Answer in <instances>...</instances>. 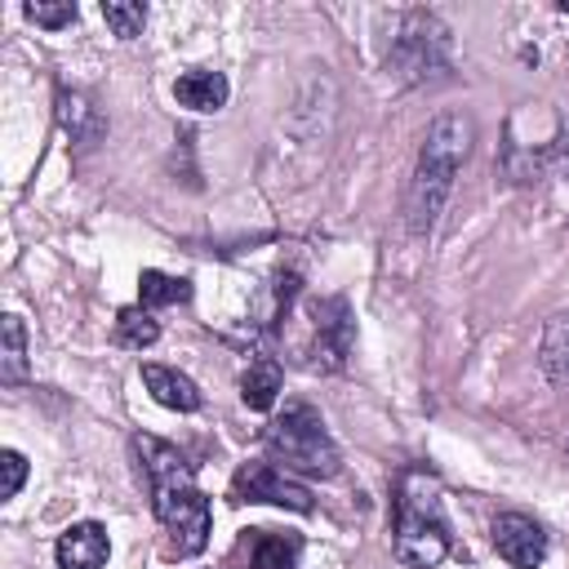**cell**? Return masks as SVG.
Listing matches in <instances>:
<instances>
[{
    "instance_id": "6da1fadb",
    "label": "cell",
    "mask_w": 569,
    "mask_h": 569,
    "mask_svg": "<svg viewBox=\"0 0 569 569\" xmlns=\"http://www.w3.org/2000/svg\"><path fill=\"white\" fill-rule=\"evenodd\" d=\"M471 120L462 111H445L427 124L413 178H409V196H405V222L413 236H427L453 191V173L462 169L467 151H471Z\"/></svg>"
},
{
    "instance_id": "7a4b0ae2",
    "label": "cell",
    "mask_w": 569,
    "mask_h": 569,
    "mask_svg": "<svg viewBox=\"0 0 569 569\" xmlns=\"http://www.w3.org/2000/svg\"><path fill=\"white\" fill-rule=\"evenodd\" d=\"M396 560L405 569H436L449 556V520L440 507V485L409 471L396 493Z\"/></svg>"
},
{
    "instance_id": "3957f363",
    "label": "cell",
    "mask_w": 569,
    "mask_h": 569,
    "mask_svg": "<svg viewBox=\"0 0 569 569\" xmlns=\"http://www.w3.org/2000/svg\"><path fill=\"white\" fill-rule=\"evenodd\" d=\"M267 453H271V462H284L280 471L320 476V480L338 476V467H342V453H338L333 436L325 431L320 413L307 400L284 405V413L267 427Z\"/></svg>"
},
{
    "instance_id": "277c9868",
    "label": "cell",
    "mask_w": 569,
    "mask_h": 569,
    "mask_svg": "<svg viewBox=\"0 0 569 569\" xmlns=\"http://www.w3.org/2000/svg\"><path fill=\"white\" fill-rule=\"evenodd\" d=\"M391 67L405 80H427L449 67V31L431 13H405V27L391 49Z\"/></svg>"
},
{
    "instance_id": "5b68a950",
    "label": "cell",
    "mask_w": 569,
    "mask_h": 569,
    "mask_svg": "<svg viewBox=\"0 0 569 569\" xmlns=\"http://www.w3.org/2000/svg\"><path fill=\"white\" fill-rule=\"evenodd\" d=\"M151 507H156V516H160V525H164V533H169L178 556L204 551V542H209V498L196 485L156 493Z\"/></svg>"
},
{
    "instance_id": "8992f818",
    "label": "cell",
    "mask_w": 569,
    "mask_h": 569,
    "mask_svg": "<svg viewBox=\"0 0 569 569\" xmlns=\"http://www.w3.org/2000/svg\"><path fill=\"white\" fill-rule=\"evenodd\" d=\"M231 498L236 502H271V507H289V511H311V493L307 485H298L289 471L271 467V462H244L231 476Z\"/></svg>"
},
{
    "instance_id": "52a82bcc",
    "label": "cell",
    "mask_w": 569,
    "mask_h": 569,
    "mask_svg": "<svg viewBox=\"0 0 569 569\" xmlns=\"http://www.w3.org/2000/svg\"><path fill=\"white\" fill-rule=\"evenodd\" d=\"M129 449H133L138 476L147 480V493H151V498H156V493H169V489H187V485H196L187 458H182L169 440H160V436H142V431H138V436L129 440Z\"/></svg>"
},
{
    "instance_id": "ba28073f",
    "label": "cell",
    "mask_w": 569,
    "mask_h": 569,
    "mask_svg": "<svg viewBox=\"0 0 569 569\" xmlns=\"http://www.w3.org/2000/svg\"><path fill=\"white\" fill-rule=\"evenodd\" d=\"M489 538L498 547V556L516 569H538L547 560V533L538 520L520 516V511H498L489 525Z\"/></svg>"
},
{
    "instance_id": "9c48e42d",
    "label": "cell",
    "mask_w": 569,
    "mask_h": 569,
    "mask_svg": "<svg viewBox=\"0 0 569 569\" xmlns=\"http://www.w3.org/2000/svg\"><path fill=\"white\" fill-rule=\"evenodd\" d=\"M311 329H316V365L320 369H342L351 351V311L342 298H320L311 302Z\"/></svg>"
},
{
    "instance_id": "30bf717a",
    "label": "cell",
    "mask_w": 569,
    "mask_h": 569,
    "mask_svg": "<svg viewBox=\"0 0 569 569\" xmlns=\"http://www.w3.org/2000/svg\"><path fill=\"white\" fill-rule=\"evenodd\" d=\"M107 551H111V542H107V529L98 520L67 525L58 533V547H53L58 569H102L107 565Z\"/></svg>"
},
{
    "instance_id": "8fae6325",
    "label": "cell",
    "mask_w": 569,
    "mask_h": 569,
    "mask_svg": "<svg viewBox=\"0 0 569 569\" xmlns=\"http://www.w3.org/2000/svg\"><path fill=\"white\" fill-rule=\"evenodd\" d=\"M142 382H147L151 400L164 405V409H178V413H196L200 409V387L187 373L169 369V365H142Z\"/></svg>"
},
{
    "instance_id": "7c38bea8",
    "label": "cell",
    "mask_w": 569,
    "mask_h": 569,
    "mask_svg": "<svg viewBox=\"0 0 569 569\" xmlns=\"http://www.w3.org/2000/svg\"><path fill=\"white\" fill-rule=\"evenodd\" d=\"M227 76L222 71H209V67H196V71H182L173 80V98L191 111H218L227 102Z\"/></svg>"
},
{
    "instance_id": "4fadbf2b",
    "label": "cell",
    "mask_w": 569,
    "mask_h": 569,
    "mask_svg": "<svg viewBox=\"0 0 569 569\" xmlns=\"http://www.w3.org/2000/svg\"><path fill=\"white\" fill-rule=\"evenodd\" d=\"M276 396H280V365H276L271 356L249 360V369L240 373V400H244L249 409L267 413V409L276 405Z\"/></svg>"
},
{
    "instance_id": "5bb4252c",
    "label": "cell",
    "mask_w": 569,
    "mask_h": 569,
    "mask_svg": "<svg viewBox=\"0 0 569 569\" xmlns=\"http://www.w3.org/2000/svg\"><path fill=\"white\" fill-rule=\"evenodd\" d=\"M58 124H62L76 142H93V138L102 133L98 107H93L84 93H76V89H58Z\"/></svg>"
},
{
    "instance_id": "9a60e30c",
    "label": "cell",
    "mask_w": 569,
    "mask_h": 569,
    "mask_svg": "<svg viewBox=\"0 0 569 569\" xmlns=\"http://www.w3.org/2000/svg\"><path fill=\"white\" fill-rule=\"evenodd\" d=\"M538 365L551 382H565L569 378V311L551 316L547 329H542V342H538Z\"/></svg>"
},
{
    "instance_id": "2e32d148",
    "label": "cell",
    "mask_w": 569,
    "mask_h": 569,
    "mask_svg": "<svg viewBox=\"0 0 569 569\" xmlns=\"http://www.w3.org/2000/svg\"><path fill=\"white\" fill-rule=\"evenodd\" d=\"M27 378V325L22 316H4L0 325V382L18 387Z\"/></svg>"
},
{
    "instance_id": "e0dca14e",
    "label": "cell",
    "mask_w": 569,
    "mask_h": 569,
    "mask_svg": "<svg viewBox=\"0 0 569 569\" xmlns=\"http://www.w3.org/2000/svg\"><path fill=\"white\" fill-rule=\"evenodd\" d=\"M302 538L298 533H258L249 551V569H298Z\"/></svg>"
},
{
    "instance_id": "ac0fdd59",
    "label": "cell",
    "mask_w": 569,
    "mask_h": 569,
    "mask_svg": "<svg viewBox=\"0 0 569 569\" xmlns=\"http://www.w3.org/2000/svg\"><path fill=\"white\" fill-rule=\"evenodd\" d=\"M138 298L142 307H173V302H187L191 298V284L178 280V276H164V271H142L138 276Z\"/></svg>"
},
{
    "instance_id": "d6986e66",
    "label": "cell",
    "mask_w": 569,
    "mask_h": 569,
    "mask_svg": "<svg viewBox=\"0 0 569 569\" xmlns=\"http://www.w3.org/2000/svg\"><path fill=\"white\" fill-rule=\"evenodd\" d=\"M156 338H160V325L151 320L147 307H124V311L116 316V342H120V347L142 351V347H151Z\"/></svg>"
},
{
    "instance_id": "ffe728a7",
    "label": "cell",
    "mask_w": 569,
    "mask_h": 569,
    "mask_svg": "<svg viewBox=\"0 0 569 569\" xmlns=\"http://www.w3.org/2000/svg\"><path fill=\"white\" fill-rule=\"evenodd\" d=\"M102 18H107L111 36H120V40H133V36H142V22H147V4H138V0H102Z\"/></svg>"
},
{
    "instance_id": "44dd1931",
    "label": "cell",
    "mask_w": 569,
    "mask_h": 569,
    "mask_svg": "<svg viewBox=\"0 0 569 569\" xmlns=\"http://www.w3.org/2000/svg\"><path fill=\"white\" fill-rule=\"evenodd\" d=\"M22 13L36 22V27H49V31H58V27H71L76 22V4L71 0H27L22 4Z\"/></svg>"
},
{
    "instance_id": "7402d4cb",
    "label": "cell",
    "mask_w": 569,
    "mask_h": 569,
    "mask_svg": "<svg viewBox=\"0 0 569 569\" xmlns=\"http://www.w3.org/2000/svg\"><path fill=\"white\" fill-rule=\"evenodd\" d=\"M27 480V458L18 449H0V498H18Z\"/></svg>"
}]
</instances>
